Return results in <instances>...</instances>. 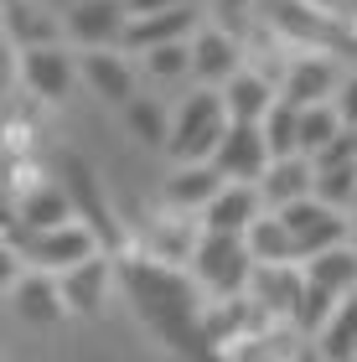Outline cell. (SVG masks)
Listing matches in <instances>:
<instances>
[{
	"label": "cell",
	"mask_w": 357,
	"mask_h": 362,
	"mask_svg": "<svg viewBox=\"0 0 357 362\" xmlns=\"http://www.w3.org/2000/svg\"><path fill=\"white\" fill-rule=\"evenodd\" d=\"M176 6H187V0H124L129 16H156V11H176Z\"/></svg>",
	"instance_id": "32"
},
{
	"label": "cell",
	"mask_w": 357,
	"mask_h": 362,
	"mask_svg": "<svg viewBox=\"0 0 357 362\" xmlns=\"http://www.w3.org/2000/svg\"><path fill=\"white\" fill-rule=\"evenodd\" d=\"M305 295V264H254L249 300L264 310L269 321H295Z\"/></svg>",
	"instance_id": "10"
},
{
	"label": "cell",
	"mask_w": 357,
	"mask_h": 362,
	"mask_svg": "<svg viewBox=\"0 0 357 362\" xmlns=\"http://www.w3.org/2000/svg\"><path fill=\"white\" fill-rule=\"evenodd\" d=\"M16 218H21V228H31V233H47V228H62V223H78V202L68 187H31L21 197V207H16Z\"/></svg>",
	"instance_id": "19"
},
{
	"label": "cell",
	"mask_w": 357,
	"mask_h": 362,
	"mask_svg": "<svg viewBox=\"0 0 357 362\" xmlns=\"http://www.w3.org/2000/svg\"><path fill=\"white\" fill-rule=\"evenodd\" d=\"M316 347L327 352L332 362H352V357H357V290H352L347 300H342V305L332 310V321L321 326Z\"/></svg>",
	"instance_id": "24"
},
{
	"label": "cell",
	"mask_w": 357,
	"mask_h": 362,
	"mask_svg": "<svg viewBox=\"0 0 357 362\" xmlns=\"http://www.w3.org/2000/svg\"><path fill=\"white\" fill-rule=\"evenodd\" d=\"M264 11H269V26L280 37H295V42H327L332 37V21L311 0H269Z\"/></svg>",
	"instance_id": "20"
},
{
	"label": "cell",
	"mask_w": 357,
	"mask_h": 362,
	"mask_svg": "<svg viewBox=\"0 0 357 362\" xmlns=\"http://www.w3.org/2000/svg\"><path fill=\"white\" fill-rule=\"evenodd\" d=\"M228 187V176H223L213 160H192V166H171V176L160 181V202H166L176 218H202L207 202Z\"/></svg>",
	"instance_id": "7"
},
{
	"label": "cell",
	"mask_w": 357,
	"mask_h": 362,
	"mask_svg": "<svg viewBox=\"0 0 357 362\" xmlns=\"http://www.w3.org/2000/svg\"><path fill=\"white\" fill-rule=\"evenodd\" d=\"M336 114H342L347 129H357V73L342 78V88H336Z\"/></svg>",
	"instance_id": "31"
},
{
	"label": "cell",
	"mask_w": 357,
	"mask_h": 362,
	"mask_svg": "<svg viewBox=\"0 0 357 362\" xmlns=\"http://www.w3.org/2000/svg\"><path fill=\"white\" fill-rule=\"evenodd\" d=\"M305 279L332 295H352L357 290V243H342V249H327L316 259H305Z\"/></svg>",
	"instance_id": "23"
},
{
	"label": "cell",
	"mask_w": 357,
	"mask_h": 362,
	"mask_svg": "<svg viewBox=\"0 0 357 362\" xmlns=\"http://www.w3.org/2000/svg\"><path fill=\"white\" fill-rule=\"evenodd\" d=\"M352 362H357V357H352Z\"/></svg>",
	"instance_id": "35"
},
{
	"label": "cell",
	"mask_w": 357,
	"mask_h": 362,
	"mask_svg": "<svg viewBox=\"0 0 357 362\" xmlns=\"http://www.w3.org/2000/svg\"><path fill=\"white\" fill-rule=\"evenodd\" d=\"M6 249L21 259L26 269L62 279L68 269L99 259V254H104V238L93 233L83 218H78V223H62V228H47V233H31V228H21L16 212H6Z\"/></svg>",
	"instance_id": "1"
},
{
	"label": "cell",
	"mask_w": 357,
	"mask_h": 362,
	"mask_svg": "<svg viewBox=\"0 0 357 362\" xmlns=\"http://www.w3.org/2000/svg\"><path fill=\"white\" fill-rule=\"evenodd\" d=\"M57 285H62V300H68V316H93V310H104L109 290H115V259L99 254L88 264L68 269Z\"/></svg>",
	"instance_id": "17"
},
{
	"label": "cell",
	"mask_w": 357,
	"mask_h": 362,
	"mask_svg": "<svg viewBox=\"0 0 357 362\" xmlns=\"http://www.w3.org/2000/svg\"><path fill=\"white\" fill-rule=\"evenodd\" d=\"M280 218H285V228H290V238H295L300 264H305V259H316V254H327V249H342V243H352V212L327 207L321 197H305V202L285 207Z\"/></svg>",
	"instance_id": "4"
},
{
	"label": "cell",
	"mask_w": 357,
	"mask_h": 362,
	"mask_svg": "<svg viewBox=\"0 0 357 362\" xmlns=\"http://www.w3.org/2000/svg\"><path fill=\"white\" fill-rule=\"evenodd\" d=\"M233 129L228 104H223V88H197L187 93L182 104L171 109V166H192V160H213L223 135Z\"/></svg>",
	"instance_id": "2"
},
{
	"label": "cell",
	"mask_w": 357,
	"mask_h": 362,
	"mask_svg": "<svg viewBox=\"0 0 357 362\" xmlns=\"http://www.w3.org/2000/svg\"><path fill=\"white\" fill-rule=\"evenodd\" d=\"M295 362H332V357H327V352H321V347H316V341H305V352H300Z\"/></svg>",
	"instance_id": "33"
},
{
	"label": "cell",
	"mask_w": 357,
	"mask_h": 362,
	"mask_svg": "<svg viewBox=\"0 0 357 362\" xmlns=\"http://www.w3.org/2000/svg\"><path fill=\"white\" fill-rule=\"evenodd\" d=\"M264 197H259V187L254 181H228L213 202H207V212L197 218V228L202 233H228V238H243L249 228L264 218Z\"/></svg>",
	"instance_id": "9"
},
{
	"label": "cell",
	"mask_w": 357,
	"mask_h": 362,
	"mask_svg": "<svg viewBox=\"0 0 357 362\" xmlns=\"http://www.w3.org/2000/svg\"><path fill=\"white\" fill-rule=\"evenodd\" d=\"M11 16H16V37H21V47H47L52 42V31L57 26H47V21H37V11H26V6H11Z\"/></svg>",
	"instance_id": "29"
},
{
	"label": "cell",
	"mask_w": 357,
	"mask_h": 362,
	"mask_svg": "<svg viewBox=\"0 0 357 362\" xmlns=\"http://www.w3.org/2000/svg\"><path fill=\"white\" fill-rule=\"evenodd\" d=\"M124 129L135 135V145L145 151H166L171 145V109L160 104V98H135V104H124Z\"/></svg>",
	"instance_id": "22"
},
{
	"label": "cell",
	"mask_w": 357,
	"mask_h": 362,
	"mask_svg": "<svg viewBox=\"0 0 357 362\" xmlns=\"http://www.w3.org/2000/svg\"><path fill=\"white\" fill-rule=\"evenodd\" d=\"M202 31V16L197 6H176V11H156V16H129V26H124V42L129 52H151V47H166V42H192Z\"/></svg>",
	"instance_id": "13"
},
{
	"label": "cell",
	"mask_w": 357,
	"mask_h": 362,
	"mask_svg": "<svg viewBox=\"0 0 357 362\" xmlns=\"http://www.w3.org/2000/svg\"><path fill=\"white\" fill-rule=\"evenodd\" d=\"M336 166H357V129H342V135L316 156V171H336Z\"/></svg>",
	"instance_id": "30"
},
{
	"label": "cell",
	"mask_w": 357,
	"mask_h": 362,
	"mask_svg": "<svg viewBox=\"0 0 357 362\" xmlns=\"http://www.w3.org/2000/svg\"><path fill=\"white\" fill-rule=\"evenodd\" d=\"M342 114H336V104H316V109H300V156H321L327 145L342 135Z\"/></svg>",
	"instance_id": "25"
},
{
	"label": "cell",
	"mask_w": 357,
	"mask_h": 362,
	"mask_svg": "<svg viewBox=\"0 0 357 362\" xmlns=\"http://www.w3.org/2000/svg\"><path fill=\"white\" fill-rule=\"evenodd\" d=\"M311 6H321V11H327V6H332V0H311Z\"/></svg>",
	"instance_id": "34"
},
{
	"label": "cell",
	"mask_w": 357,
	"mask_h": 362,
	"mask_svg": "<svg viewBox=\"0 0 357 362\" xmlns=\"http://www.w3.org/2000/svg\"><path fill=\"white\" fill-rule=\"evenodd\" d=\"M187 274L207 300H233V295H249V279H254V254L243 238L228 233H202L197 249L187 259Z\"/></svg>",
	"instance_id": "3"
},
{
	"label": "cell",
	"mask_w": 357,
	"mask_h": 362,
	"mask_svg": "<svg viewBox=\"0 0 357 362\" xmlns=\"http://www.w3.org/2000/svg\"><path fill=\"white\" fill-rule=\"evenodd\" d=\"M129 26L124 0H78V6L62 16V31L73 37L78 52H99V47H119Z\"/></svg>",
	"instance_id": "6"
},
{
	"label": "cell",
	"mask_w": 357,
	"mask_h": 362,
	"mask_svg": "<svg viewBox=\"0 0 357 362\" xmlns=\"http://www.w3.org/2000/svg\"><path fill=\"white\" fill-rule=\"evenodd\" d=\"M21 83L47 98V104H62L78 83V57H68L62 47H21Z\"/></svg>",
	"instance_id": "11"
},
{
	"label": "cell",
	"mask_w": 357,
	"mask_h": 362,
	"mask_svg": "<svg viewBox=\"0 0 357 362\" xmlns=\"http://www.w3.org/2000/svg\"><path fill=\"white\" fill-rule=\"evenodd\" d=\"M238 73H243L238 37L223 26H202L192 37V78H197V88H228Z\"/></svg>",
	"instance_id": "8"
},
{
	"label": "cell",
	"mask_w": 357,
	"mask_h": 362,
	"mask_svg": "<svg viewBox=\"0 0 357 362\" xmlns=\"http://www.w3.org/2000/svg\"><path fill=\"white\" fill-rule=\"evenodd\" d=\"M269 160H274V151H269L264 129H259V124H233L228 135H223V145H218L213 166L228 181H254V187H259V176L269 171Z\"/></svg>",
	"instance_id": "12"
},
{
	"label": "cell",
	"mask_w": 357,
	"mask_h": 362,
	"mask_svg": "<svg viewBox=\"0 0 357 362\" xmlns=\"http://www.w3.org/2000/svg\"><path fill=\"white\" fill-rule=\"evenodd\" d=\"M336 88H342V68L327 52H305L290 57L280 73V98L295 109H316V104H336Z\"/></svg>",
	"instance_id": "5"
},
{
	"label": "cell",
	"mask_w": 357,
	"mask_h": 362,
	"mask_svg": "<svg viewBox=\"0 0 357 362\" xmlns=\"http://www.w3.org/2000/svg\"><path fill=\"white\" fill-rule=\"evenodd\" d=\"M259 129H264V140H269L274 156H300V109L295 104H285V98H280V104L264 114V124H259Z\"/></svg>",
	"instance_id": "26"
},
{
	"label": "cell",
	"mask_w": 357,
	"mask_h": 362,
	"mask_svg": "<svg viewBox=\"0 0 357 362\" xmlns=\"http://www.w3.org/2000/svg\"><path fill=\"white\" fill-rule=\"evenodd\" d=\"M145 73L156 78V83H171V78H192V42H166V47H151V52H140Z\"/></svg>",
	"instance_id": "27"
},
{
	"label": "cell",
	"mask_w": 357,
	"mask_h": 362,
	"mask_svg": "<svg viewBox=\"0 0 357 362\" xmlns=\"http://www.w3.org/2000/svg\"><path fill=\"white\" fill-rule=\"evenodd\" d=\"M11 305H16V316H21L26 326H57L62 316H68L62 285H57L52 274H37V269L16 274V285H11Z\"/></svg>",
	"instance_id": "16"
},
{
	"label": "cell",
	"mask_w": 357,
	"mask_h": 362,
	"mask_svg": "<svg viewBox=\"0 0 357 362\" xmlns=\"http://www.w3.org/2000/svg\"><path fill=\"white\" fill-rule=\"evenodd\" d=\"M316 197L327 207L357 212V166H336V171H316Z\"/></svg>",
	"instance_id": "28"
},
{
	"label": "cell",
	"mask_w": 357,
	"mask_h": 362,
	"mask_svg": "<svg viewBox=\"0 0 357 362\" xmlns=\"http://www.w3.org/2000/svg\"><path fill=\"white\" fill-rule=\"evenodd\" d=\"M78 78L93 88V98H104V104H135V68L115 52V47H99V52H78Z\"/></svg>",
	"instance_id": "14"
},
{
	"label": "cell",
	"mask_w": 357,
	"mask_h": 362,
	"mask_svg": "<svg viewBox=\"0 0 357 362\" xmlns=\"http://www.w3.org/2000/svg\"><path fill=\"white\" fill-rule=\"evenodd\" d=\"M243 243H249V254H254V264H300V254H295V238H290V228L280 212H264L249 233H243Z\"/></svg>",
	"instance_id": "21"
},
{
	"label": "cell",
	"mask_w": 357,
	"mask_h": 362,
	"mask_svg": "<svg viewBox=\"0 0 357 362\" xmlns=\"http://www.w3.org/2000/svg\"><path fill=\"white\" fill-rule=\"evenodd\" d=\"M223 104H228V119L233 124H264V114L280 104V83H269V78H259L243 68L228 88H223Z\"/></svg>",
	"instance_id": "18"
},
{
	"label": "cell",
	"mask_w": 357,
	"mask_h": 362,
	"mask_svg": "<svg viewBox=\"0 0 357 362\" xmlns=\"http://www.w3.org/2000/svg\"><path fill=\"white\" fill-rule=\"evenodd\" d=\"M259 197H264L269 212H285L305 202V197H316V160L311 156H274L269 171L259 176Z\"/></svg>",
	"instance_id": "15"
}]
</instances>
